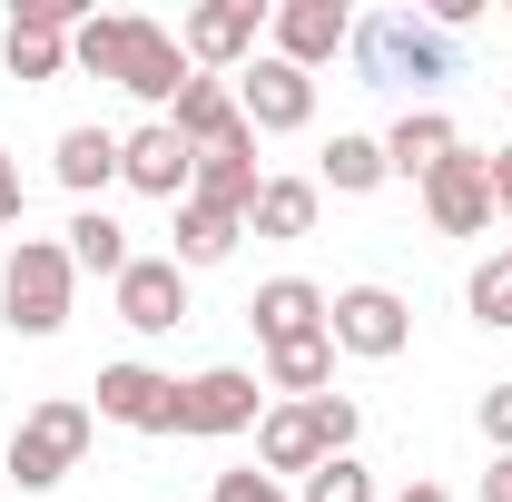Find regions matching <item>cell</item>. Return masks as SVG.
Listing matches in <instances>:
<instances>
[{"instance_id":"obj_1","label":"cell","mask_w":512,"mask_h":502,"mask_svg":"<svg viewBox=\"0 0 512 502\" xmlns=\"http://www.w3.org/2000/svg\"><path fill=\"white\" fill-rule=\"evenodd\" d=\"M69 296H79V266H69L60 237H20V247L0 256V325L10 335H60L69 325Z\"/></svg>"},{"instance_id":"obj_2","label":"cell","mask_w":512,"mask_h":502,"mask_svg":"<svg viewBox=\"0 0 512 502\" xmlns=\"http://www.w3.org/2000/svg\"><path fill=\"white\" fill-rule=\"evenodd\" d=\"M355 89H404V79H453V40L424 10H375L355 20Z\"/></svg>"},{"instance_id":"obj_3","label":"cell","mask_w":512,"mask_h":502,"mask_svg":"<svg viewBox=\"0 0 512 502\" xmlns=\"http://www.w3.org/2000/svg\"><path fill=\"white\" fill-rule=\"evenodd\" d=\"M99 434V414L79 404V394H40L20 424H10V483L20 493H60L69 473H79V453Z\"/></svg>"},{"instance_id":"obj_4","label":"cell","mask_w":512,"mask_h":502,"mask_svg":"<svg viewBox=\"0 0 512 502\" xmlns=\"http://www.w3.org/2000/svg\"><path fill=\"white\" fill-rule=\"evenodd\" d=\"M109 79H119L148 119H168V109H178V89H188L197 69H188V50H178V30H168V20H138V10H128V20H119V69H109Z\"/></svg>"},{"instance_id":"obj_5","label":"cell","mask_w":512,"mask_h":502,"mask_svg":"<svg viewBox=\"0 0 512 502\" xmlns=\"http://www.w3.org/2000/svg\"><path fill=\"white\" fill-rule=\"evenodd\" d=\"M325 335H335V355L394 365V355L414 345V306H404L394 286H335V296H325Z\"/></svg>"},{"instance_id":"obj_6","label":"cell","mask_w":512,"mask_h":502,"mask_svg":"<svg viewBox=\"0 0 512 502\" xmlns=\"http://www.w3.org/2000/svg\"><path fill=\"white\" fill-rule=\"evenodd\" d=\"M266 404H276L266 375H247V365H207V375L178 384V434H197V443L256 434V414H266Z\"/></svg>"},{"instance_id":"obj_7","label":"cell","mask_w":512,"mask_h":502,"mask_svg":"<svg viewBox=\"0 0 512 502\" xmlns=\"http://www.w3.org/2000/svg\"><path fill=\"white\" fill-rule=\"evenodd\" d=\"M178 384L188 375H168V365H138V355H119V365H99V424H119V434H178Z\"/></svg>"},{"instance_id":"obj_8","label":"cell","mask_w":512,"mask_h":502,"mask_svg":"<svg viewBox=\"0 0 512 502\" xmlns=\"http://www.w3.org/2000/svg\"><path fill=\"white\" fill-rule=\"evenodd\" d=\"M178 50H188V69H207V79H237V69L266 50V10H256V0H197L188 20H178Z\"/></svg>"},{"instance_id":"obj_9","label":"cell","mask_w":512,"mask_h":502,"mask_svg":"<svg viewBox=\"0 0 512 502\" xmlns=\"http://www.w3.org/2000/svg\"><path fill=\"white\" fill-rule=\"evenodd\" d=\"M237 119H247L256 138H296V128H316V79L286 69L276 50H256V60L237 69Z\"/></svg>"},{"instance_id":"obj_10","label":"cell","mask_w":512,"mask_h":502,"mask_svg":"<svg viewBox=\"0 0 512 502\" xmlns=\"http://www.w3.org/2000/svg\"><path fill=\"white\" fill-rule=\"evenodd\" d=\"M266 50L316 79L325 60L355 50V10H345V0H276V10H266Z\"/></svg>"},{"instance_id":"obj_11","label":"cell","mask_w":512,"mask_h":502,"mask_svg":"<svg viewBox=\"0 0 512 502\" xmlns=\"http://www.w3.org/2000/svg\"><path fill=\"white\" fill-rule=\"evenodd\" d=\"M119 188L158 197V207H188V188H197V148H188L168 119H138V128L119 138Z\"/></svg>"},{"instance_id":"obj_12","label":"cell","mask_w":512,"mask_h":502,"mask_svg":"<svg viewBox=\"0 0 512 502\" xmlns=\"http://www.w3.org/2000/svg\"><path fill=\"white\" fill-rule=\"evenodd\" d=\"M424 217H434V237H483L493 227V158L483 148H453L444 168L424 178Z\"/></svg>"},{"instance_id":"obj_13","label":"cell","mask_w":512,"mask_h":502,"mask_svg":"<svg viewBox=\"0 0 512 502\" xmlns=\"http://www.w3.org/2000/svg\"><path fill=\"white\" fill-rule=\"evenodd\" d=\"M109 296H119L128 335H178V325H188V266H178V256H138Z\"/></svg>"},{"instance_id":"obj_14","label":"cell","mask_w":512,"mask_h":502,"mask_svg":"<svg viewBox=\"0 0 512 502\" xmlns=\"http://www.w3.org/2000/svg\"><path fill=\"white\" fill-rule=\"evenodd\" d=\"M316 463H335V453H325V434H316V414H306V404H266V414H256V473L306 483Z\"/></svg>"},{"instance_id":"obj_15","label":"cell","mask_w":512,"mask_h":502,"mask_svg":"<svg viewBox=\"0 0 512 502\" xmlns=\"http://www.w3.org/2000/svg\"><path fill=\"white\" fill-rule=\"evenodd\" d=\"M247 325H256V345L325 335V286H316V276H266V286H256V306H247Z\"/></svg>"},{"instance_id":"obj_16","label":"cell","mask_w":512,"mask_h":502,"mask_svg":"<svg viewBox=\"0 0 512 502\" xmlns=\"http://www.w3.org/2000/svg\"><path fill=\"white\" fill-rule=\"evenodd\" d=\"M168 128L188 138L197 158L227 148V138H247V119H237V79H207V69H197L188 89H178V109H168Z\"/></svg>"},{"instance_id":"obj_17","label":"cell","mask_w":512,"mask_h":502,"mask_svg":"<svg viewBox=\"0 0 512 502\" xmlns=\"http://www.w3.org/2000/svg\"><path fill=\"white\" fill-rule=\"evenodd\" d=\"M453 148H463V128H453L444 109H404V119L384 128V168H394V178H414V188L444 168Z\"/></svg>"},{"instance_id":"obj_18","label":"cell","mask_w":512,"mask_h":502,"mask_svg":"<svg viewBox=\"0 0 512 502\" xmlns=\"http://www.w3.org/2000/svg\"><path fill=\"white\" fill-rule=\"evenodd\" d=\"M266 394H276V404H316V394H335V335L266 345Z\"/></svg>"},{"instance_id":"obj_19","label":"cell","mask_w":512,"mask_h":502,"mask_svg":"<svg viewBox=\"0 0 512 502\" xmlns=\"http://www.w3.org/2000/svg\"><path fill=\"white\" fill-rule=\"evenodd\" d=\"M256 188H266V178H256V128L247 138H227V148H207V158H197V207H227V217H247L256 207Z\"/></svg>"},{"instance_id":"obj_20","label":"cell","mask_w":512,"mask_h":502,"mask_svg":"<svg viewBox=\"0 0 512 502\" xmlns=\"http://www.w3.org/2000/svg\"><path fill=\"white\" fill-rule=\"evenodd\" d=\"M50 168H60V188L79 197V207H99V188H119V138H109V128H60Z\"/></svg>"},{"instance_id":"obj_21","label":"cell","mask_w":512,"mask_h":502,"mask_svg":"<svg viewBox=\"0 0 512 502\" xmlns=\"http://www.w3.org/2000/svg\"><path fill=\"white\" fill-rule=\"evenodd\" d=\"M316 217H325V188L316 178H266L256 188V207H247V237H316Z\"/></svg>"},{"instance_id":"obj_22","label":"cell","mask_w":512,"mask_h":502,"mask_svg":"<svg viewBox=\"0 0 512 502\" xmlns=\"http://www.w3.org/2000/svg\"><path fill=\"white\" fill-rule=\"evenodd\" d=\"M60 247H69V266H79V276H109V286H119L128 266H138V247H128V227L109 217V207H79Z\"/></svg>"},{"instance_id":"obj_23","label":"cell","mask_w":512,"mask_h":502,"mask_svg":"<svg viewBox=\"0 0 512 502\" xmlns=\"http://www.w3.org/2000/svg\"><path fill=\"white\" fill-rule=\"evenodd\" d=\"M394 168H384V138H365V128H335L325 138V168H316V188H335V197H375Z\"/></svg>"},{"instance_id":"obj_24","label":"cell","mask_w":512,"mask_h":502,"mask_svg":"<svg viewBox=\"0 0 512 502\" xmlns=\"http://www.w3.org/2000/svg\"><path fill=\"white\" fill-rule=\"evenodd\" d=\"M237 237H247V217H227V207H197V197H188V207H178V247H168V256L197 276V266H227V256H237Z\"/></svg>"},{"instance_id":"obj_25","label":"cell","mask_w":512,"mask_h":502,"mask_svg":"<svg viewBox=\"0 0 512 502\" xmlns=\"http://www.w3.org/2000/svg\"><path fill=\"white\" fill-rule=\"evenodd\" d=\"M463 306H473L483 335H503V325H512V266H503V256H483V266L463 276Z\"/></svg>"},{"instance_id":"obj_26","label":"cell","mask_w":512,"mask_h":502,"mask_svg":"<svg viewBox=\"0 0 512 502\" xmlns=\"http://www.w3.org/2000/svg\"><path fill=\"white\" fill-rule=\"evenodd\" d=\"M296 502H384V493H375V473H365L355 453H335V463H316V473L296 483Z\"/></svg>"},{"instance_id":"obj_27","label":"cell","mask_w":512,"mask_h":502,"mask_svg":"<svg viewBox=\"0 0 512 502\" xmlns=\"http://www.w3.org/2000/svg\"><path fill=\"white\" fill-rule=\"evenodd\" d=\"M306 414H316V434H325V453H355V434H365V404H355V394H316V404H306Z\"/></svg>"},{"instance_id":"obj_28","label":"cell","mask_w":512,"mask_h":502,"mask_svg":"<svg viewBox=\"0 0 512 502\" xmlns=\"http://www.w3.org/2000/svg\"><path fill=\"white\" fill-rule=\"evenodd\" d=\"M207 502H296V483H276V473L237 463V473H217V493H207Z\"/></svg>"},{"instance_id":"obj_29","label":"cell","mask_w":512,"mask_h":502,"mask_svg":"<svg viewBox=\"0 0 512 502\" xmlns=\"http://www.w3.org/2000/svg\"><path fill=\"white\" fill-rule=\"evenodd\" d=\"M30 217V178H20V158L0 148V227H20Z\"/></svg>"},{"instance_id":"obj_30","label":"cell","mask_w":512,"mask_h":502,"mask_svg":"<svg viewBox=\"0 0 512 502\" xmlns=\"http://www.w3.org/2000/svg\"><path fill=\"white\" fill-rule=\"evenodd\" d=\"M483 443H493V453H512V384H493V394H483Z\"/></svg>"},{"instance_id":"obj_31","label":"cell","mask_w":512,"mask_h":502,"mask_svg":"<svg viewBox=\"0 0 512 502\" xmlns=\"http://www.w3.org/2000/svg\"><path fill=\"white\" fill-rule=\"evenodd\" d=\"M483 502H512V453H493V463H483Z\"/></svg>"},{"instance_id":"obj_32","label":"cell","mask_w":512,"mask_h":502,"mask_svg":"<svg viewBox=\"0 0 512 502\" xmlns=\"http://www.w3.org/2000/svg\"><path fill=\"white\" fill-rule=\"evenodd\" d=\"M493 217H512V148H493Z\"/></svg>"},{"instance_id":"obj_33","label":"cell","mask_w":512,"mask_h":502,"mask_svg":"<svg viewBox=\"0 0 512 502\" xmlns=\"http://www.w3.org/2000/svg\"><path fill=\"white\" fill-rule=\"evenodd\" d=\"M384 502H453L444 483H404V493H384Z\"/></svg>"},{"instance_id":"obj_34","label":"cell","mask_w":512,"mask_h":502,"mask_svg":"<svg viewBox=\"0 0 512 502\" xmlns=\"http://www.w3.org/2000/svg\"><path fill=\"white\" fill-rule=\"evenodd\" d=\"M493 256H503V266H512V237H503V247H493Z\"/></svg>"},{"instance_id":"obj_35","label":"cell","mask_w":512,"mask_h":502,"mask_svg":"<svg viewBox=\"0 0 512 502\" xmlns=\"http://www.w3.org/2000/svg\"><path fill=\"white\" fill-rule=\"evenodd\" d=\"M503 99H512V89H503Z\"/></svg>"}]
</instances>
